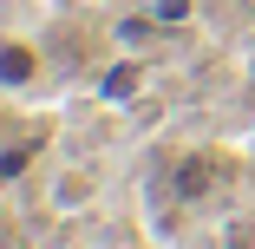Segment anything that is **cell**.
Listing matches in <instances>:
<instances>
[{"label": "cell", "instance_id": "1", "mask_svg": "<svg viewBox=\"0 0 255 249\" xmlns=\"http://www.w3.org/2000/svg\"><path fill=\"white\" fill-rule=\"evenodd\" d=\"M46 79V53L26 33H0V92H39Z\"/></svg>", "mask_w": 255, "mask_h": 249}, {"label": "cell", "instance_id": "2", "mask_svg": "<svg viewBox=\"0 0 255 249\" xmlns=\"http://www.w3.org/2000/svg\"><path fill=\"white\" fill-rule=\"evenodd\" d=\"M105 98H137L144 92V59H118V66H105V85H98Z\"/></svg>", "mask_w": 255, "mask_h": 249}, {"label": "cell", "instance_id": "3", "mask_svg": "<svg viewBox=\"0 0 255 249\" xmlns=\"http://www.w3.org/2000/svg\"><path fill=\"white\" fill-rule=\"evenodd\" d=\"M183 197H203V164H183Z\"/></svg>", "mask_w": 255, "mask_h": 249}]
</instances>
